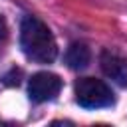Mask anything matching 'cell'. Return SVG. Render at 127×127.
<instances>
[{"label":"cell","mask_w":127,"mask_h":127,"mask_svg":"<svg viewBox=\"0 0 127 127\" xmlns=\"http://www.w3.org/2000/svg\"><path fill=\"white\" fill-rule=\"evenodd\" d=\"M6 38H8V26H6V20L0 16V46L6 42Z\"/></svg>","instance_id":"cell-6"},{"label":"cell","mask_w":127,"mask_h":127,"mask_svg":"<svg viewBox=\"0 0 127 127\" xmlns=\"http://www.w3.org/2000/svg\"><path fill=\"white\" fill-rule=\"evenodd\" d=\"M20 46L28 60L52 64L58 56V46L52 30L36 16H26L20 26Z\"/></svg>","instance_id":"cell-1"},{"label":"cell","mask_w":127,"mask_h":127,"mask_svg":"<svg viewBox=\"0 0 127 127\" xmlns=\"http://www.w3.org/2000/svg\"><path fill=\"white\" fill-rule=\"evenodd\" d=\"M75 99L81 107L85 109H99V107H109L115 97L111 87L95 77H81L75 81Z\"/></svg>","instance_id":"cell-2"},{"label":"cell","mask_w":127,"mask_h":127,"mask_svg":"<svg viewBox=\"0 0 127 127\" xmlns=\"http://www.w3.org/2000/svg\"><path fill=\"white\" fill-rule=\"evenodd\" d=\"M99 65L111 81H115L121 87H127V60H123L121 56L105 50L99 56Z\"/></svg>","instance_id":"cell-4"},{"label":"cell","mask_w":127,"mask_h":127,"mask_svg":"<svg viewBox=\"0 0 127 127\" xmlns=\"http://www.w3.org/2000/svg\"><path fill=\"white\" fill-rule=\"evenodd\" d=\"M89 60H91V52H89V48L85 44L73 42L67 48V52H65V64L71 69H83V67H87Z\"/></svg>","instance_id":"cell-5"},{"label":"cell","mask_w":127,"mask_h":127,"mask_svg":"<svg viewBox=\"0 0 127 127\" xmlns=\"http://www.w3.org/2000/svg\"><path fill=\"white\" fill-rule=\"evenodd\" d=\"M60 89H62L60 75L50 73V71H38V73H34L30 77V83H28V93L38 103L54 99L60 93Z\"/></svg>","instance_id":"cell-3"}]
</instances>
